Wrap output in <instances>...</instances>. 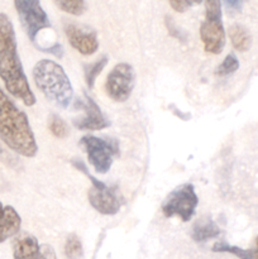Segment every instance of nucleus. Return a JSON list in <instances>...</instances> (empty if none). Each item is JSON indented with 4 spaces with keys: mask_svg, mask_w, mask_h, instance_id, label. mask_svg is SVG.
<instances>
[{
    "mask_svg": "<svg viewBox=\"0 0 258 259\" xmlns=\"http://www.w3.org/2000/svg\"><path fill=\"white\" fill-rule=\"evenodd\" d=\"M0 78L8 93L25 106L37 103L18 53L14 25L5 13H0Z\"/></svg>",
    "mask_w": 258,
    "mask_h": 259,
    "instance_id": "f257e3e1",
    "label": "nucleus"
},
{
    "mask_svg": "<svg viewBox=\"0 0 258 259\" xmlns=\"http://www.w3.org/2000/svg\"><path fill=\"white\" fill-rule=\"evenodd\" d=\"M0 139L17 154L33 158L38 153V144L27 114L18 109L0 88Z\"/></svg>",
    "mask_w": 258,
    "mask_h": 259,
    "instance_id": "f03ea898",
    "label": "nucleus"
},
{
    "mask_svg": "<svg viewBox=\"0 0 258 259\" xmlns=\"http://www.w3.org/2000/svg\"><path fill=\"white\" fill-rule=\"evenodd\" d=\"M34 85L48 101L66 109L73 99V88L62 66L53 60L38 61L32 71Z\"/></svg>",
    "mask_w": 258,
    "mask_h": 259,
    "instance_id": "7ed1b4c3",
    "label": "nucleus"
},
{
    "mask_svg": "<svg viewBox=\"0 0 258 259\" xmlns=\"http://www.w3.org/2000/svg\"><path fill=\"white\" fill-rule=\"evenodd\" d=\"M72 164L78 171L85 174L91 180V187L88 191V199L91 206L103 215L118 214L121 205H123V199H121L118 189L113 186H108L104 182L99 181L98 179L91 176L88 169H86V166L80 159L72 161Z\"/></svg>",
    "mask_w": 258,
    "mask_h": 259,
    "instance_id": "20e7f679",
    "label": "nucleus"
},
{
    "mask_svg": "<svg viewBox=\"0 0 258 259\" xmlns=\"http://www.w3.org/2000/svg\"><path fill=\"white\" fill-rule=\"evenodd\" d=\"M199 197L194 185L186 182L172 190L162 202V212L166 218H180L184 223L190 222L196 212Z\"/></svg>",
    "mask_w": 258,
    "mask_h": 259,
    "instance_id": "39448f33",
    "label": "nucleus"
},
{
    "mask_svg": "<svg viewBox=\"0 0 258 259\" xmlns=\"http://www.w3.org/2000/svg\"><path fill=\"white\" fill-rule=\"evenodd\" d=\"M81 147L85 149L88 161L95 172L105 175L113 164L114 157L119 154L116 141L99 138L95 136H85L80 141Z\"/></svg>",
    "mask_w": 258,
    "mask_h": 259,
    "instance_id": "423d86ee",
    "label": "nucleus"
},
{
    "mask_svg": "<svg viewBox=\"0 0 258 259\" xmlns=\"http://www.w3.org/2000/svg\"><path fill=\"white\" fill-rule=\"evenodd\" d=\"M14 5L23 29L30 42L35 43L39 32L51 28L50 18L40 5V0H14Z\"/></svg>",
    "mask_w": 258,
    "mask_h": 259,
    "instance_id": "0eeeda50",
    "label": "nucleus"
},
{
    "mask_svg": "<svg viewBox=\"0 0 258 259\" xmlns=\"http://www.w3.org/2000/svg\"><path fill=\"white\" fill-rule=\"evenodd\" d=\"M136 85V72L133 66L120 62L113 67L105 81L106 95L116 103H125L131 98Z\"/></svg>",
    "mask_w": 258,
    "mask_h": 259,
    "instance_id": "6e6552de",
    "label": "nucleus"
},
{
    "mask_svg": "<svg viewBox=\"0 0 258 259\" xmlns=\"http://www.w3.org/2000/svg\"><path fill=\"white\" fill-rule=\"evenodd\" d=\"M200 38L204 50L212 55L223 52L225 46V29L222 13H205V19L200 27Z\"/></svg>",
    "mask_w": 258,
    "mask_h": 259,
    "instance_id": "1a4fd4ad",
    "label": "nucleus"
},
{
    "mask_svg": "<svg viewBox=\"0 0 258 259\" xmlns=\"http://www.w3.org/2000/svg\"><path fill=\"white\" fill-rule=\"evenodd\" d=\"M76 106H80L83 110V113H85V115L82 118L76 119L73 121V124H75V126L78 131L95 132L105 129L110 125V123L105 118L103 111L100 110L98 104L88 94H85V100L76 101Z\"/></svg>",
    "mask_w": 258,
    "mask_h": 259,
    "instance_id": "9d476101",
    "label": "nucleus"
},
{
    "mask_svg": "<svg viewBox=\"0 0 258 259\" xmlns=\"http://www.w3.org/2000/svg\"><path fill=\"white\" fill-rule=\"evenodd\" d=\"M66 37L71 47L83 56H91L99 50V39L95 32L86 30L75 24H67L65 27Z\"/></svg>",
    "mask_w": 258,
    "mask_h": 259,
    "instance_id": "9b49d317",
    "label": "nucleus"
},
{
    "mask_svg": "<svg viewBox=\"0 0 258 259\" xmlns=\"http://www.w3.org/2000/svg\"><path fill=\"white\" fill-rule=\"evenodd\" d=\"M12 248L14 259H42L39 243L29 233H18L13 239Z\"/></svg>",
    "mask_w": 258,
    "mask_h": 259,
    "instance_id": "f8f14e48",
    "label": "nucleus"
},
{
    "mask_svg": "<svg viewBox=\"0 0 258 259\" xmlns=\"http://www.w3.org/2000/svg\"><path fill=\"white\" fill-rule=\"evenodd\" d=\"M20 227L22 218L17 210L9 205H3L0 201V244L15 237L20 232Z\"/></svg>",
    "mask_w": 258,
    "mask_h": 259,
    "instance_id": "ddd939ff",
    "label": "nucleus"
},
{
    "mask_svg": "<svg viewBox=\"0 0 258 259\" xmlns=\"http://www.w3.org/2000/svg\"><path fill=\"white\" fill-rule=\"evenodd\" d=\"M220 229L214 220L210 218H202V219L197 220L195 223L194 228H192V239L197 243L206 242V240L214 239V238L219 237Z\"/></svg>",
    "mask_w": 258,
    "mask_h": 259,
    "instance_id": "4468645a",
    "label": "nucleus"
},
{
    "mask_svg": "<svg viewBox=\"0 0 258 259\" xmlns=\"http://www.w3.org/2000/svg\"><path fill=\"white\" fill-rule=\"evenodd\" d=\"M229 38L233 47L239 52H245L252 46V37L249 32L240 24H233L229 28Z\"/></svg>",
    "mask_w": 258,
    "mask_h": 259,
    "instance_id": "2eb2a0df",
    "label": "nucleus"
},
{
    "mask_svg": "<svg viewBox=\"0 0 258 259\" xmlns=\"http://www.w3.org/2000/svg\"><path fill=\"white\" fill-rule=\"evenodd\" d=\"M106 65H108V57L103 56L99 60H96L95 62L85 66V81L89 89L94 88L96 78H98V76L100 75L101 71L104 70Z\"/></svg>",
    "mask_w": 258,
    "mask_h": 259,
    "instance_id": "dca6fc26",
    "label": "nucleus"
},
{
    "mask_svg": "<svg viewBox=\"0 0 258 259\" xmlns=\"http://www.w3.org/2000/svg\"><path fill=\"white\" fill-rule=\"evenodd\" d=\"M212 252L215 253H230L240 259H253L252 250H245L235 245H230L225 242H217L212 245Z\"/></svg>",
    "mask_w": 258,
    "mask_h": 259,
    "instance_id": "f3484780",
    "label": "nucleus"
},
{
    "mask_svg": "<svg viewBox=\"0 0 258 259\" xmlns=\"http://www.w3.org/2000/svg\"><path fill=\"white\" fill-rule=\"evenodd\" d=\"M65 255L68 259H81L83 257L82 243L76 234H70L66 239Z\"/></svg>",
    "mask_w": 258,
    "mask_h": 259,
    "instance_id": "a211bd4d",
    "label": "nucleus"
},
{
    "mask_svg": "<svg viewBox=\"0 0 258 259\" xmlns=\"http://www.w3.org/2000/svg\"><path fill=\"white\" fill-rule=\"evenodd\" d=\"M57 7L67 14L80 17L86 9L85 0H55Z\"/></svg>",
    "mask_w": 258,
    "mask_h": 259,
    "instance_id": "6ab92c4d",
    "label": "nucleus"
},
{
    "mask_svg": "<svg viewBox=\"0 0 258 259\" xmlns=\"http://www.w3.org/2000/svg\"><path fill=\"white\" fill-rule=\"evenodd\" d=\"M238 68H239V61H238L237 56L233 55V53H229V55L223 60V62L218 66L215 73H217L218 76L224 77V76H229L232 75V73H234Z\"/></svg>",
    "mask_w": 258,
    "mask_h": 259,
    "instance_id": "aec40b11",
    "label": "nucleus"
},
{
    "mask_svg": "<svg viewBox=\"0 0 258 259\" xmlns=\"http://www.w3.org/2000/svg\"><path fill=\"white\" fill-rule=\"evenodd\" d=\"M50 131L56 138L63 139L68 136V125L65 120L57 115H52L50 119Z\"/></svg>",
    "mask_w": 258,
    "mask_h": 259,
    "instance_id": "412c9836",
    "label": "nucleus"
},
{
    "mask_svg": "<svg viewBox=\"0 0 258 259\" xmlns=\"http://www.w3.org/2000/svg\"><path fill=\"white\" fill-rule=\"evenodd\" d=\"M37 48L39 51H42V52L50 53V55H53L57 58L63 57V47L60 45V43H55V45H52L51 47H37Z\"/></svg>",
    "mask_w": 258,
    "mask_h": 259,
    "instance_id": "4be33fe9",
    "label": "nucleus"
},
{
    "mask_svg": "<svg viewBox=\"0 0 258 259\" xmlns=\"http://www.w3.org/2000/svg\"><path fill=\"white\" fill-rule=\"evenodd\" d=\"M168 2H169V5L172 7V9H174L175 12H179V13L186 12L187 8L190 7L189 3H187L186 0H168Z\"/></svg>",
    "mask_w": 258,
    "mask_h": 259,
    "instance_id": "5701e85b",
    "label": "nucleus"
},
{
    "mask_svg": "<svg viewBox=\"0 0 258 259\" xmlns=\"http://www.w3.org/2000/svg\"><path fill=\"white\" fill-rule=\"evenodd\" d=\"M40 253H42V259H57L55 249L50 244L40 245Z\"/></svg>",
    "mask_w": 258,
    "mask_h": 259,
    "instance_id": "b1692460",
    "label": "nucleus"
},
{
    "mask_svg": "<svg viewBox=\"0 0 258 259\" xmlns=\"http://www.w3.org/2000/svg\"><path fill=\"white\" fill-rule=\"evenodd\" d=\"M224 3L227 4V7L229 8V9L238 10L242 7V0H224Z\"/></svg>",
    "mask_w": 258,
    "mask_h": 259,
    "instance_id": "393cba45",
    "label": "nucleus"
},
{
    "mask_svg": "<svg viewBox=\"0 0 258 259\" xmlns=\"http://www.w3.org/2000/svg\"><path fill=\"white\" fill-rule=\"evenodd\" d=\"M253 259H258V237L255 239V249L253 250Z\"/></svg>",
    "mask_w": 258,
    "mask_h": 259,
    "instance_id": "a878e982",
    "label": "nucleus"
},
{
    "mask_svg": "<svg viewBox=\"0 0 258 259\" xmlns=\"http://www.w3.org/2000/svg\"><path fill=\"white\" fill-rule=\"evenodd\" d=\"M187 3H189V5L190 7H191V5H197V4H200V3L202 2V0H186Z\"/></svg>",
    "mask_w": 258,
    "mask_h": 259,
    "instance_id": "bb28decb",
    "label": "nucleus"
}]
</instances>
